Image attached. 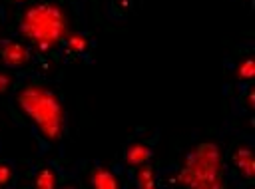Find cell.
<instances>
[{
  "label": "cell",
  "instance_id": "obj_1",
  "mask_svg": "<svg viewBox=\"0 0 255 189\" xmlns=\"http://www.w3.org/2000/svg\"><path fill=\"white\" fill-rule=\"evenodd\" d=\"M6 107L16 123L26 127L38 143V155L64 159L70 117L62 92L42 70L20 72Z\"/></svg>",
  "mask_w": 255,
  "mask_h": 189
},
{
  "label": "cell",
  "instance_id": "obj_2",
  "mask_svg": "<svg viewBox=\"0 0 255 189\" xmlns=\"http://www.w3.org/2000/svg\"><path fill=\"white\" fill-rule=\"evenodd\" d=\"M96 0H32L14 6L6 18V30L34 50L48 74V66H62L64 40L76 30H88V18L96 14Z\"/></svg>",
  "mask_w": 255,
  "mask_h": 189
},
{
  "label": "cell",
  "instance_id": "obj_3",
  "mask_svg": "<svg viewBox=\"0 0 255 189\" xmlns=\"http://www.w3.org/2000/svg\"><path fill=\"white\" fill-rule=\"evenodd\" d=\"M225 143L217 135H205L193 139L183 153L169 165H157L159 185H181V187H199L215 189L227 187L225 173Z\"/></svg>",
  "mask_w": 255,
  "mask_h": 189
},
{
  "label": "cell",
  "instance_id": "obj_4",
  "mask_svg": "<svg viewBox=\"0 0 255 189\" xmlns=\"http://www.w3.org/2000/svg\"><path fill=\"white\" fill-rule=\"evenodd\" d=\"M233 137L225 143V173L227 181L235 187H251L255 183V153H253V135L243 133L231 125Z\"/></svg>",
  "mask_w": 255,
  "mask_h": 189
},
{
  "label": "cell",
  "instance_id": "obj_5",
  "mask_svg": "<svg viewBox=\"0 0 255 189\" xmlns=\"http://www.w3.org/2000/svg\"><path fill=\"white\" fill-rule=\"evenodd\" d=\"M68 175L70 179L76 177L78 183H86L90 187H98V189H120V187H128V175L126 169L118 163H102V161H80L74 167H68Z\"/></svg>",
  "mask_w": 255,
  "mask_h": 189
},
{
  "label": "cell",
  "instance_id": "obj_6",
  "mask_svg": "<svg viewBox=\"0 0 255 189\" xmlns=\"http://www.w3.org/2000/svg\"><path fill=\"white\" fill-rule=\"evenodd\" d=\"M159 137H161V131L155 129V127H137L128 137V141L124 145L120 165L128 171V169H131L135 165H141L145 161H151Z\"/></svg>",
  "mask_w": 255,
  "mask_h": 189
},
{
  "label": "cell",
  "instance_id": "obj_7",
  "mask_svg": "<svg viewBox=\"0 0 255 189\" xmlns=\"http://www.w3.org/2000/svg\"><path fill=\"white\" fill-rule=\"evenodd\" d=\"M0 66L18 74L30 70H42L34 50L16 36H0Z\"/></svg>",
  "mask_w": 255,
  "mask_h": 189
},
{
  "label": "cell",
  "instance_id": "obj_8",
  "mask_svg": "<svg viewBox=\"0 0 255 189\" xmlns=\"http://www.w3.org/2000/svg\"><path fill=\"white\" fill-rule=\"evenodd\" d=\"M26 185L38 187V189H56L64 187L68 175V167L62 165V159H50V157H36L34 161H28L26 171Z\"/></svg>",
  "mask_w": 255,
  "mask_h": 189
},
{
  "label": "cell",
  "instance_id": "obj_9",
  "mask_svg": "<svg viewBox=\"0 0 255 189\" xmlns=\"http://www.w3.org/2000/svg\"><path fill=\"white\" fill-rule=\"evenodd\" d=\"M227 80L225 86H243L253 84L255 76V60H253V42H247L235 48L223 62Z\"/></svg>",
  "mask_w": 255,
  "mask_h": 189
},
{
  "label": "cell",
  "instance_id": "obj_10",
  "mask_svg": "<svg viewBox=\"0 0 255 189\" xmlns=\"http://www.w3.org/2000/svg\"><path fill=\"white\" fill-rule=\"evenodd\" d=\"M98 40L90 30H76L72 32L64 44H62V66L72 64V62H84V64H94V48Z\"/></svg>",
  "mask_w": 255,
  "mask_h": 189
},
{
  "label": "cell",
  "instance_id": "obj_11",
  "mask_svg": "<svg viewBox=\"0 0 255 189\" xmlns=\"http://www.w3.org/2000/svg\"><path fill=\"white\" fill-rule=\"evenodd\" d=\"M126 175H128V183L137 187V189L159 187V173H157V165L153 161H145L141 165H135V167L128 169Z\"/></svg>",
  "mask_w": 255,
  "mask_h": 189
},
{
  "label": "cell",
  "instance_id": "obj_12",
  "mask_svg": "<svg viewBox=\"0 0 255 189\" xmlns=\"http://www.w3.org/2000/svg\"><path fill=\"white\" fill-rule=\"evenodd\" d=\"M18 183V167L12 159H0V187H12Z\"/></svg>",
  "mask_w": 255,
  "mask_h": 189
},
{
  "label": "cell",
  "instance_id": "obj_13",
  "mask_svg": "<svg viewBox=\"0 0 255 189\" xmlns=\"http://www.w3.org/2000/svg\"><path fill=\"white\" fill-rule=\"evenodd\" d=\"M16 78H18V72L0 68V97H6L12 92V88L16 84Z\"/></svg>",
  "mask_w": 255,
  "mask_h": 189
},
{
  "label": "cell",
  "instance_id": "obj_14",
  "mask_svg": "<svg viewBox=\"0 0 255 189\" xmlns=\"http://www.w3.org/2000/svg\"><path fill=\"white\" fill-rule=\"evenodd\" d=\"M4 28H6V16H4V6L0 4V36H2Z\"/></svg>",
  "mask_w": 255,
  "mask_h": 189
},
{
  "label": "cell",
  "instance_id": "obj_15",
  "mask_svg": "<svg viewBox=\"0 0 255 189\" xmlns=\"http://www.w3.org/2000/svg\"><path fill=\"white\" fill-rule=\"evenodd\" d=\"M8 4H12V6H24V4H28V2H32V0H6Z\"/></svg>",
  "mask_w": 255,
  "mask_h": 189
},
{
  "label": "cell",
  "instance_id": "obj_16",
  "mask_svg": "<svg viewBox=\"0 0 255 189\" xmlns=\"http://www.w3.org/2000/svg\"><path fill=\"white\" fill-rule=\"evenodd\" d=\"M231 2H243V4H247V6H249V10L253 8V0H231Z\"/></svg>",
  "mask_w": 255,
  "mask_h": 189
}]
</instances>
